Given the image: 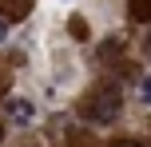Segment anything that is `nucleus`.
<instances>
[{"mask_svg": "<svg viewBox=\"0 0 151 147\" xmlns=\"http://www.w3.org/2000/svg\"><path fill=\"white\" fill-rule=\"evenodd\" d=\"M32 12V0H0V16L4 20H20Z\"/></svg>", "mask_w": 151, "mask_h": 147, "instance_id": "obj_3", "label": "nucleus"}, {"mask_svg": "<svg viewBox=\"0 0 151 147\" xmlns=\"http://www.w3.org/2000/svg\"><path fill=\"white\" fill-rule=\"evenodd\" d=\"M111 147H143V143H135V139H115Z\"/></svg>", "mask_w": 151, "mask_h": 147, "instance_id": "obj_7", "label": "nucleus"}, {"mask_svg": "<svg viewBox=\"0 0 151 147\" xmlns=\"http://www.w3.org/2000/svg\"><path fill=\"white\" fill-rule=\"evenodd\" d=\"M0 139H4V127H0Z\"/></svg>", "mask_w": 151, "mask_h": 147, "instance_id": "obj_9", "label": "nucleus"}, {"mask_svg": "<svg viewBox=\"0 0 151 147\" xmlns=\"http://www.w3.org/2000/svg\"><path fill=\"white\" fill-rule=\"evenodd\" d=\"M131 16H135V20H151V0H131Z\"/></svg>", "mask_w": 151, "mask_h": 147, "instance_id": "obj_4", "label": "nucleus"}, {"mask_svg": "<svg viewBox=\"0 0 151 147\" xmlns=\"http://www.w3.org/2000/svg\"><path fill=\"white\" fill-rule=\"evenodd\" d=\"M119 111H123V100H119V92H111V87L96 92L88 103H83V119H91V123H115Z\"/></svg>", "mask_w": 151, "mask_h": 147, "instance_id": "obj_1", "label": "nucleus"}, {"mask_svg": "<svg viewBox=\"0 0 151 147\" xmlns=\"http://www.w3.org/2000/svg\"><path fill=\"white\" fill-rule=\"evenodd\" d=\"M4 115L12 119V123L28 127L32 119H36V103H32L28 95H8V100H4Z\"/></svg>", "mask_w": 151, "mask_h": 147, "instance_id": "obj_2", "label": "nucleus"}, {"mask_svg": "<svg viewBox=\"0 0 151 147\" xmlns=\"http://www.w3.org/2000/svg\"><path fill=\"white\" fill-rule=\"evenodd\" d=\"M4 40H8V20L0 16V44H4Z\"/></svg>", "mask_w": 151, "mask_h": 147, "instance_id": "obj_8", "label": "nucleus"}, {"mask_svg": "<svg viewBox=\"0 0 151 147\" xmlns=\"http://www.w3.org/2000/svg\"><path fill=\"white\" fill-rule=\"evenodd\" d=\"M139 100H143V103H147V108H151V76L143 80V84H139Z\"/></svg>", "mask_w": 151, "mask_h": 147, "instance_id": "obj_6", "label": "nucleus"}, {"mask_svg": "<svg viewBox=\"0 0 151 147\" xmlns=\"http://www.w3.org/2000/svg\"><path fill=\"white\" fill-rule=\"evenodd\" d=\"M68 28H72V36H76V40H88V24H83V16H72Z\"/></svg>", "mask_w": 151, "mask_h": 147, "instance_id": "obj_5", "label": "nucleus"}, {"mask_svg": "<svg viewBox=\"0 0 151 147\" xmlns=\"http://www.w3.org/2000/svg\"><path fill=\"white\" fill-rule=\"evenodd\" d=\"M147 52H151V40H147Z\"/></svg>", "mask_w": 151, "mask_h": 147, "instance_id": "obj_10", "label": "nucleus"}]
</instances>
